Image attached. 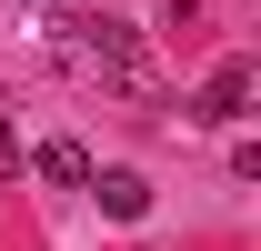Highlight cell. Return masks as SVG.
<instances>
[{
	"label": "cell",
	"mask_w": 261,
	"mask_h": 251,
	"mask_svg": "<svg viewBox=\"0 0 261 251\" xmlns=\"http://www.w3.org/2000/svg\"><path fill=\"white\" fill-rule=\"evenodd\" d=\"M61 31L81 51V70H100L111 91H151V51H141V31L121 10H61Z\"/></svg>",
	"instance_id": "obj_1"
},
{
	"label": "cell",
	"mask_w": 261,
	"mask_h": 251,
	"mask_svg": "<svg viewBox=\"0 0 261 251\" xmlns=\"http://www.w3.org/2000/svg\"><path fill=\"white\" fill-rule=\"evenodd\" d=\"M251 91H261V81H251V61H221V70H211V81L191 91V111H181V121L221 131V121H241V111H251Z\"/></svg>",
	"instance_id": "obj_2"
},
{
	"label": "cell",
	"mask_w": 261,
	"mask_h": 251,
	"mask_svg": "<svg viewBox=\"0 0 261 251\" xmlns=\"http://www.w3.org/2000/svg\"><path fill=\"white\" fill-rule=\"evenodd\" d=\"M91 201L111 221H141V211H151V181H141V171H91Z\"/></svg>",
	"instance_id": "obj_3"
},
{
	"label": "cell",
	"mask_w": 261,
	"mask_h": 251,
	"mask_svg": "<svg viewBox=\"0 0 261 251\" xmlns=\"http://www.w3.org/2000/svg\"><path fill=\"white\" fill-rule=\"evenodd\" d=\"M31 171H40V181H61V191H91V151H81V141H40Z\"/></svg>",
	"instance_id": "obj_4"
},
{
	"label": "cell",
	"mask_w": 261,
	"mask_h": 251,
	"mask_svg": "<svg viewBox=\"0 0 261 251\" xmlns=\"http://www.w3.org/2000/svg\"><path fill=\"white\" fill-rule=\"evenodd\" d=\"M20 171V131H10V111H0V181Z\"/></svg>",
	"instance_id": "obj_5"
},
{
	"label": "cell",
	"mask_w": 261,
	"mask_h": 251,
	"mask_svg": "<svg viewBox=\"0 0 261 251\" xmlns=\"http://www.w3.org/2000/svg\"><path fill=\"white\" fill-rule=\"evenodd\" d=\"M31 10H70V0H31Z\"/></svg>",
	"instance_id": "obj_6"
}]
</instances>
